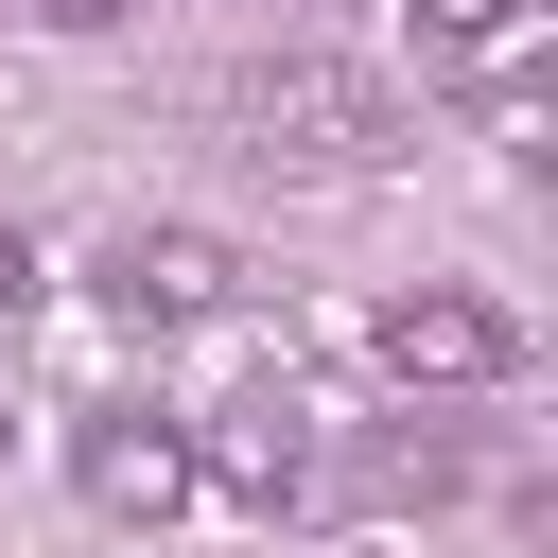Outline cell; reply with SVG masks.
I'll return each instance as SVG.
<instances>
[{"label":"cell","mask_w":558,"mask_h":558,"mask_svg":"<svg viewBox=\"0 0 558 558\" xmlns=\"http://www.w3.org/2000/svg\"><path fill=\"white\" fill-rule=\"evenodd\" d=\"M227 122H244V157H279V174H384V157H401V87L349 70V52H262V70L227 87Z\"/></svg>","instance_id":"obj_1"},{"label":"cell","mask_w":558,"mask_h":558,"mask_svg":"<svg viewBox=\"0 0 558 558\" xmlns=\"http://www.w3.org/2000/svg\"><path fill=\"white\" fill-rule=\"evenodd\" d=\"M366 349H384L401 384H506V366H523V314H506V296H453V279H401V296L366 314Z\"/></svg>","instance_id":"obj_2"},{"label":"cell","mask_w":558,"mask_h":558,"mask_svg":"<svg viewBox=\"0 0 558 558\" xmlns=\"http://www.w3.org/2000/svg\"><path fill=\"white\" fill-rule=\"evenodd\" d=\"M192 488H244V506H314V401L296 384H244L192 453Z\"/></svg>","instance_id":"obj_3"},{"label":"cell","mask_w":558,"mask_h":558,"mask_svg":"<svg viewBox=\"0 0 558 558\" xmlns=\"http://www.w3.org/2000/svg\"><path fill=\"white\" fill-rule=\"evenodd\" d=\"M105 296L192 331V314H227V296H244V244H227V227H122V244H105Z\"/></svg>","instance_id":"obj_4"},{"label":"cell","mask_w":558,"mask_h":558,"mask_svg":"<svg viewBox=\"0 0 558 558\" xmlns=\"http://www.w3.org/2000/svg\"><path fill=\"white\" fill-rule=\"evenodd\" d=\"M87 506H105V523H174V506H192V436H174V418H105V436H87Z\"/></svg>","instance_id":"obj_5"},{"label":"cell","mask_w":558,"mask_h":558,"mask_svg":"<svg viewBox=\"0 0 558 558\" xmlns=\"http://www.w3.org/2000/svg\"><path fill=\"white\" fill-rule=\"evenodd\" d=\"M453 471H471V453H453V436H436V418H384V436H366V453H349V506H436V488H453Z\"/></svg>","instance_id":"obj_6"},{"label":"cell","mask_w":558,"mask_h":558,"mask_svg":"<svg viewBox=\"0 0 558 558\" xmlns=\"http://www.w3.org/2000/svg\"><path fill=\"white\" fill-rule=\"evenodd\" d=\"M418 35L436 52H488V35H523V0H418Z\"/></svg>","instance_id":"obj_7"},{"label":"cell","mask_w":558,"mask_h":558,"mask_svg":"<svg viewBox=\"0 0 558 558\" xmlns=\"http://www.w3.org/2000/svg\"><path fill=\"white\" fill-rule=\"evenodd\" d=\"M17 296H35V244H17V227H0V314H17Z\"/></svg>","instance_id":"obj_8"},{"label":"cell","mask_w":558,"mask_h":558,"mask_svg":"<svg viewBox=\"0 0 558 558\" xmlns=\"http://www.w3.org/2000/svg\"><path fill=\"white\" fill-rule=\"evenodd\" d=\"M35 17H70V35H105V17H122V0H35Z\"/></svg>","instance_id":"obj_9"},{"label":"cell","mask_w":558,"mask_h":558,"mask_svg":"<svg viewBox=\"0 0 558 558\" xmlns=\"http://www.w3.org/2000/svg\"><path fill=\"white\" fill-rule=\"evenodd\" d=\"M0 436H17V366H0Z\"/></svg>","instance_id":"obj_10"}]
</instances>
